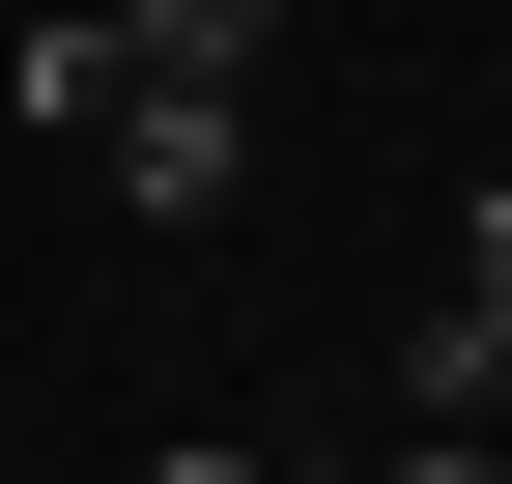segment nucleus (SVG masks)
<instances>
[{
    "label": "nucleus",
    "instance_id": "f257e3e1",
    "mask_svg": "<svg viewBox=\"0 0 512 484\" xmlns=\"http://www.w3.org/2000/svg\"><path fill=\"white\" fill-rule=\"evenodd\" d=\"M114 200H143V228H228L256 200V114L228 86H143V114H114Z\"/></svg>",
    "mask_w": 512,
    "mask_h": 484
},
{
    "label": "nucleus",
    "instance_id": "f03ea898",
    "mask_svg": "<svg viewBox=\"0 0 512 484\" xmlns=\"http://www.w3.org/2000/svg\"><path fill=\"white\" fill-rule=\"evenodd\" d=\"M29 114H57V143H114V114H143V29H114V0H86V29H29Z\"/></svg>",
    "mask_w": 512,
    "mask_h": 484
},
{
    "label": "nucleus",
    "instance_id": "7ed1b4c3",
    "mask_svg": "<svg viewBox=\"0 0 512 484\" xmlns=\"http://www.w3.org/2000/svg\"><path fill=\"white\" fill-rule=\"evenodd\" d=\"M143 29V86H228V57H285V0H114Z\"/></svg>",
    "mask_w": 512,
    "mask_h": 484
},
{
    "label": "nucleus",
    "instance_id": "20e7f679",
    "mask_svg": "<svg viewBox=\"0 0 512 484\" xmlns=\"http://www.w3.org/2000/svg\"><path fill=\"white\" fill-rule=\"evenodd\" d=\"M456 342H484V371H512V171H484V200H456Z\"/></svg>",
    "mask_w": 512,
    "mask_h": 484
},
{
    "label": "nucleus",
    "instance_id": "39448f33",
    "mask_svg": "<svg viewBox=\"0 0 512 484\" xmlns=\"http://www.w3.org/2000/svg\"><path fill=\"white\" fill-rule=\"evenodd\" d=\"M399 484H484V428H399Z\"/></svg>",
    "mask_w": 512,
    "mask_h": 484
},
{
    "label": "nucleus",
    "instance_id": "423d86ee",
    "mask_svg": "<svg viewBox=\"0 0 512 484\" xmlns=\"http://www.w3.org/2000/svg\"><path fill=\"white\" fill-rule=\"evenodd\" d=\"M143 484H285V456H228V428H200V456H143Z\"/></svg>",
    "mask_w": 512,
    "mask_h": 484
}]
</instances>
